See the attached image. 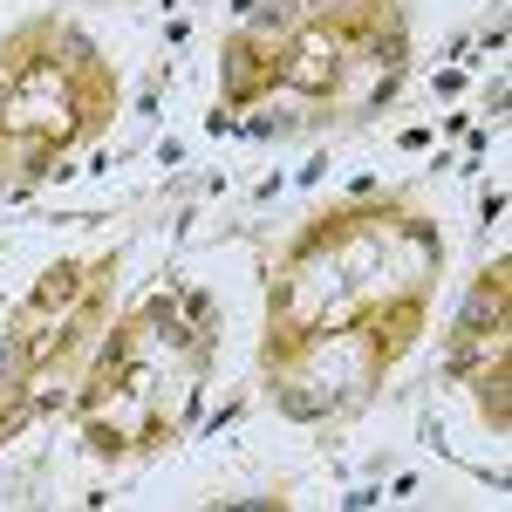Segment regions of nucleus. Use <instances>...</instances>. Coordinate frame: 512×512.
I'll use <instances>...</instances> for the list:
<instances>
[{
    "label": "nucleus",
    "mask_w": 512,
    "mask_h": 512,
    "mask_svg": "<svg viewBox=\"0 0 512 512\" xmlns=\"http://www.w3.org/2000/svg\"><path fill=\"white\" fill-rule=\"evenodd\" d=\"M431 274H437V233L424 219H410L403 205H362V212L315 219L294 239V253L280 260L267 362L308 349L321 335H349L376 308H390L403 294H424Z\"/></svg>",
    "instance_id": "f257e3e1"
},
{
    "label": "nucleus",
    "mask_w": 512,
    "mask_h": 512,
    "mask_svg": "<svg viewBox=\"0 0 512 512\" xmlns=\"http://www.w3.org/2000/svg\"><path fill=\"white\" fill-rule=\"evenodd\" d=\"M212 335L178 321V301L151 294L137 315L103 342V362L82 390L96 451H158L185 431L205 390Z\"/></svg>",
    "instance_id": "f03ea898"
},
{
    "label": "nucleus",
    "mask_w": 512,
    "mask_h": 512,
    "mask_svg": "<svg viewBox=\"0 0 512 512\" xmlns=\"http://www.w3.org/2000/svg\"><path fill=\"white\" fill-rule=\"evenodd\" d=\"M117 103V76L96 62V48L69 28H28L0 48V178L21 164L41 178L76 137H89Z\"/></svg>",
    "instance_id": "7ed1b4c3"
},
{
    "label": "nucleus",
    "mask_w": 512,
    "mask_h": 512,
    "mask_svg": "<svg viewBox=\"0 0 512 512\" xmlns=\"http://www.w3.org/2000/svg\"><path fill=\"white\" fill-rule=\"evenodd\" d=\"M103 287L110 260H69L35 287V301L7 328V376H21L35 410H48V383L76 376V355L89 349L96 321H103Z\"/></svg>",
    "instance_id": "20e7f679"
},
{
    "label": "nucleus",
    "mask_w": 512,
    "mask_h": 512,
    "mask_svg": "<svg viewBox=\"0 0 512 512\" xmlns=\"http://www.w3.org/2000/svg\"><path fill=\"white\" fill-rule=\"evenodd\" d=\"M451 369L485 396V417L506 431V267H492L472 287L458 335H451Z\"/></svg>",
    "instance_id": "39448f33"
},
{
    "label": "nucleus",
    "mask_w": 512,
    "mask_h": 512,
    "mask_svg": "<svg viewBox=\"0 0 512 512\" xmlns=\"http://www.w3.org/2000/svg\"><path fill=\"white\" fill-rule=\"evenodd\" d=\"M280 82V41H274V21H260V28H246V35L226 48V96L233 103H253V96H267Z\"/></svg>",
    "instance_id": "423d86ee"
}]
</instances>
